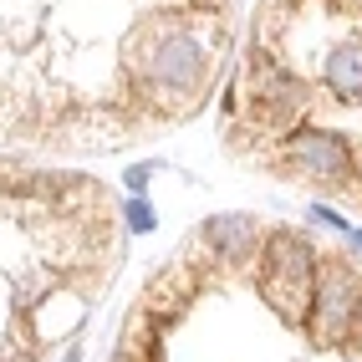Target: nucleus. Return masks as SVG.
I'll return each mask as SVG.
<instances>
[{"label": "nucleus", "mask_w": 362, "mask_h": 362, "mask_svg": "<svg viewBox=\"0 0 362 362\" xmlns=\"http://www.w3.org/2000/svg\"><path fill=\"white\" fill-rule=\"evenodd\" d=\"M301 332L317 347H352L362 337V276L347 255H322Z\"/></svg>", "instance_id": "nucleus-1"}, {"label": "nucleus", "mask_w": 362, "mask_h": 362, "mask_svg": "<svg viewBox=\"0 0 362 362\" xmlns=\"http://www.w3.org/2000/svg\"><path fill=\"white\" fill-rule=\"evenodd\" d=\"M260 235L265 230L250 220V214H214V220H204V230H199V245L220 265H250Z\"/></svg>", "instance_id": "nucleus-2"}, {"label": "nucleus", "mask_w": 362, "mask_h": 362, "mask_svg": "<svg viewBox=\"0 0 362 362\" xmlns=\"http://www.w3.org/2000/svg\"><path fill=\"white\" fill-rule=\"evenodd\" d=\"M153 225H158L153 204H148V199H133V204H128V230H153Z\"/></svg>", "instance_id": "nucleus-3"}, {"label": "nucleus", "mask_w": 362, "mask_h": 362, "mask_svg": "<svg viewBox=\"0 0 362 362\" xmlns=\"http://www.w3.org/2000/svg\"><path fill=\"white\" fill-rule=\"evenodd\" d=\"M158 174V163H133L128 174H123V184L133 189V194H143V189H148V179Z\"/></svg>", "instance_id": "nucleus-4"}, {"label": "nucleus", "mask_w": 362, "mask_h": 362, "mask_svg": "<svg viewBox=\"0 0 362 362\" xmlns=\"http://www.w3.org/2000/svg\"><path fill=\"white\" fill-rule=\"evenodd\" d=\"M342 235H347V245H352V250H357V255H362V230H352V225H347V230H342Z\"/></svg>", "instance_id": "nucleus-5"}]
</instances>
